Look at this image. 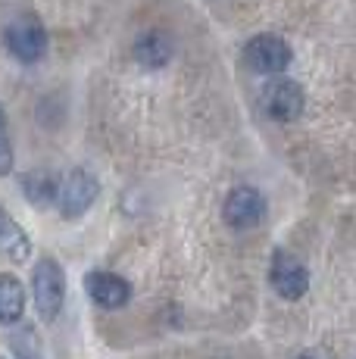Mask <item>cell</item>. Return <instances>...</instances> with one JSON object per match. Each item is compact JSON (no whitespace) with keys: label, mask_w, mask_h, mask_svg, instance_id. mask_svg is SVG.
<instances>
[{"label":"cell","mask_w":356,"mask_h":359,"mask_svg":"<svg viewBox=\"0 0 356 359\" xmlns=\"http://www.w3.org/2000/svg\"><path fill=\"white\" fill-rule=\"evenodd\" d=\"M32 294H35V306L38 316L44 322H53L63 309L66 300V278H63V269L53 257H41L35 272H32Z\"/></svg>","instance_id":"obj_1"},{"label":"cell","mask_w":356,"mask_h":359,"mask_svg":"<svg viewBox=\"0 0 356 359\" xmlns=\"http://www.w3.org/2000/svg\"><path fill=\"white\" fill-rule=\"evenodd\" d=\"M100 194L97 175H91L88 169H72L69 175L60 182V212L63 219H81L94 206V200Z\"/></svg>","instance_id":"obj_2"},{"label":"cell","mask_w":356,"mask_h":359,"mask_svg":"<svg viewBox=\"0 0 356 359\" xmlns=\"http://www.w3.org/2000/svg\"><path fill=\"white\" fill-rule=\"evenodd\" d=\"M4 38H6V50H10L16 60H22V63H35V60H41L47 50L44 25L32 16H22V19H16V22H10Z\"/></svg>","instance_id":"obj_3"},{"label":"cell","mask_w":356,"mask_h":359,"mask_svg":"<svg viewBox=\"0 0 356 359\" xmlns=\"http://www.w3.org/2000/svg\"><path fill=\"white\" fill-rule=\"evenodd\" d=\"M244 60L253 72L275 75L291 66V47L285 44L278 34H256L247 47H244Z\"/></svg>","instance_id":"obj_4"},{"label":"cell","mask_w":356,"mask_h":359,"mask_svg":"<svg viewBox=\"0 0 356 359\" xmlns=\"http://www.w3.org/2000/svg\"><path fill=\"white\" fill-rule=\"evenodd\" d=\"M272 287L278 291V297H285V300H300L306 291H310V272L303 269V262L297 257H291V253L278 250L275 257H272Z\"/></svg>","instance_id":"obj_5"},{"label":"cell","mask_w":356,"mask_h":359,"mask_svg":"<svg viewBox=\"0 0 356 359\" xmlns=\"http://www.w3.org/2000/svg\"><path fill=\"white\" fill-rule=\"evenodd\" d=\"M222 216L231 229H256L266 216V200L256 188H235L225 200Z\"/></svg>","instance_id":"obj_6"},{"label":"cell","mask_w":356,"mask_h":359,"mask_svg":"<svg viewBox=\"0 0 356 359\" xmlns=\"http://www.w3.org/2000/svg\"><path fill=\"white\" fill-rule=\"evenodd\" d=\"M303 88L297 81H287V79H278L266 88L263 94V107L266 113L272 116L275 122H291L303 113Z\"/></svg>","instance_id":"obj_7"},{"label":"cell","mask_w":356,"mask_h":359,"mask_svg":"<svg viewBox=\"0 0 356 359\" xmlns=\"http://www.w3.org/2000/svg\"><path fill=\"white\" fill-rule=\"evenodd\" d=\"M85 291L97 306L104 309H122L132 300V285L116 272H88L85 275Z\"/></svg>","instance_id":"obj_8"},{"label":"cell","mask_w":356,"mask_h":359,"mask_svg":"<svg viewBox=\"0 0 356 359\" xmlns=\"http://www.w3.org/2000/svg\"><path fill=\"white\" fill-rule=\"evenodd\" d=\"M0 257L10 262H25L32 257V238L4 206H0Z\"/></svg>","instance_id":"obj_9"},{"label":"cell","mask_w":356,"mask_h":359,"mask_svg":"<svg viewBox=\"0 0 356 359\" xmlns=\"http://www.w3.org/2000/svg\"><path fill=\"white\" fill-rule=\"evenodd\" d=\"M135 60L147 69L166 66L169 60H172V41H169V34H163V32L141 34L138 44H135Z\"/></svg>","instance_id":"obj_10"},{"label":"cell","mask_w":356,"mask_h":359,"mask_svg":"<svg viewBox=\"0 0 356 359\" xmlns=\"http://www.w3.org/2000/svg\"><path fill=\"white\" fill-rule=\"evenodd\" d=\"M25 309V287L16 275H0V325H16Z\"/></svg>","instance_id":"obj_11"},{"label":"cell","mask_w":356,"mask_h":359,"mask_svg":"<svg viewBox=\"0 0 356 359\" xmlns=\"http://www.w3.org/2000/svg\"><path fill=\"white\" fill-rule=\"evenodd\" d=\"M19 184H22V194L32 206H50L60 200V182L50 172H29V175H22Z\"/></svg>","instance_id":"obj_12"},{"label":"cell","mask_w":356,"mask_h":359,"mask_svg":"<svg viewBox=\"0 0 356 359\" xmlns=\"http://www.w3.org/2000/svg\"><path fill=\"white\" fill-rule=\"evenodd\" d=\"M13 350H16V359H44L41 356V344L35 337V328H19L13 334Z\"/></svg>","instance_id":"obj_13"},{"label":"cell","mask_w":356,"mask_h":359,"mask_svg":"<svg viewBox=\"0 0 356 359\" xmlns=\"http://www.w3.org/2000/svg\"><path fill=\"white\" fill-rule=\"evenodd\" d=\"M13 172V144H10V126H6V113L0 103V175Z\"/></svg>","instance_id":"obj_14"}]
</instances>
